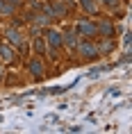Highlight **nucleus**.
<instances>
[{
  "instance_id": "6e6552de",
  "label": "nucleus",
  "mask_w": 132,
  "mask_h": 134,
  "mask_svg": "<svg viewBox=\"0 0 132 134\" xmlns=\"http://www.w3.org/2000/svg\"><path fill=\"white\" fill-rule=\"evenodd\" d=\"M0 57H2L5 62H12V59H14V50L9 48V46H2V43H0Z\"/></svg>"
},
{
  "instance_id": "4468645a",
  "label": "nucleus",
  "mask_w": 132,
  "mask_h": 134,
  "mask_svg": "<svg viewBox=\"0 0 132 134\" xmlns=\"http://www.w3.org/2000/svg\"><path fill=\"white\" fill-rule=\"evenodd\" d=\"M103 2H105V5H109V7H116V5H118V0H103Z\"/></svg>"
},
{
  "instance_id": "0eeeda50",
  "label": "nucleus",
  "mask_w": 132,
  "mask_h": 134,
  "mask_svg": "<svg viewBox=\"0 0 132 134\" xmlns=\"http://www.w3.org/2000/svg\"><path fill=\"white\" fill-rule=\"evenodd\" d=\"M48 14H50V16H64V14H66V5L55 2L52 7H48Z\"/></svg>"
},
{
  "instance_id": "20e7f679",
  "label": "nucleus",
  "mask_w": 132,
  "mask_h": 134,
  "mask_svg": "<svg viewBox=\"0 0 132 134\" xmlns=\"http://www.w3.org/2000/svg\"><path fill=\"white\" fill-rule=\"evenodd\" d=\"M96 32H100L103 36H114V25L107 23V21H100V23L96 25Z\"/></svg>"
},
{
  "instance_id": "f257e3e1",
  "label": "nucleus",
  "mask_w": 132,
  "mask_h": 134,
  "mask_svg": "<svg viewBox=\"0 0 132 134\" xmlns=\"http://www.w3.org/2000/svg\"><path fill=\"white\" fill-rule=\"evenodd\" d=\"M75 48L80 50V52H82V57H87V59H91V57H96L98 52H100V50H98V46H96V43H91V41H80Z\"/></svg>"
},
{
  "instance_id": "9d476101",
  "label": "nucleus",
  "mask_w": 132,
  "mask_h": 134,
  "mask_svg": "<svg viewBox=\"0 0 132 134\" xmlns=\"http://www.w3.org/2000/svg\"><path fill=\"white\" fill-rule=\"evenodd\" d=\"M62 43L71 46V48H75V46H77V36H75V32H68L66 36H62Z\"/></svg>"
},
{
  "instance_id": "39448f33",
  "label": "nucleus",
  "mask_w": 132,
  "mask_h": 134,
  "mask_svg": "<svg viewBox=\"0 0 132 134\" xmlns=\"http://www.w3.org/2000/svg\"><path fill=\"white\" fill-rule=\"evenodd\" d=\"M14 14V2L12 0H0V16H12Z\"/></svg>"
},
{
  "instance_id": "1a4fd4ad",
  "label": "nucleus",
  "mask_w": 132,
  "mask_h": 134,
  "mask_svg": "<svg viewBox=\"0 0 132 134\" xmlns=\"http://www.w3.org/2000/svg\"><path fill=\"white\" fill-rule=\"evenodd\" d=\"M7 39H9L12 43H16V46H25V43H23V39H21V34H18L16 30H7Z\"/></svg>"
},
{
  "instance_id": "7ed1b4c3",
  "label": "nucleus",
  "mask_w": 132,
  "mask_h": 134,
  "mask_svg": "<svg viewBox=\"0 0 132 134\" xmlns=\"http://www.w3.org/2000/svg\"><path fill=\"white\" fill-rule=\"evenodd\" d=\"M62 36L64 34H59L57 30H50V32H48V43H50V48H52V50H57L59 46H62Z\"/></svg>"
},
{
  "instance_id": "423d86ee",
  "label": "nucleus",
  "mask_w": 132,
  "mask_h": 134,
  "mask_svg": "<svg viewBox=\"0 0 132 134\" xmlns=\"http://www.w3.org/2000/svg\"><path fill=\"white\" fill-rule=\"evenodd\" d=\"M30 71H32L34 77H41L43 75V64L39 62V59H32V62H30Z\"/></svg>"
},
{
  "instance_id": "f8f14e48",
  "label": "nucleus",
  "mask_w": 132,
  "mask_h": 134,
  "mask_svg": "<svg viewBox=\"0 0 132 134\" xmlns=\"http://www.w3.org/2000/svg\"><path fill=\"white\" fill-rule=\"evenodd\" d=\"M34 50H36V52H43V41H41V39H36V41H34Z\"/></svg>"
},
{
  "instance_id": "f03ea898",
  "label": "nucleus",
  "mask_w": 132,
  "mask_h": 134,
  "mask_svg": "<svg viewBox=\"0 0 132 134\" xmlns=\"http://www.w3.org/2000/svg\"><path fill=\"white\" fill-rule=\"evenodd\" d=\"M75 32H77V34H84V36H93V34H96V25L89 23V21H80L75 25Z\"/></svg>"
},
{
  "instance_id": "9b49d317",
  "label": "nucleus",
  "mask_w": 132,
  "mask_h": 134,
  "mask_svg": "<svg viewBox=\"0 0 132 134\" xmlns=\"http://www.w3.org/2000/svg\"><path fill=\"white\" fill-rule=\"evenodd\" d=\"M80 5H82L87 12H96V2H93V0H80Z\"/></svg>"
},
{
  "instance_id": "2eb2a0df",
  "label": "nucleus",
  "mask_w": 132,
  "mask_h": 134,
  "mask_svg": "<svg viewBox=\"0 0 132 134\" xmlns=\"http://www.w3.org/2000/svg\"><path fill=\"white\" fill-rule=\"evenodd\" d=\"M12 2H18V0H12Z\"/></svg>"
},
{
  "instance_id": "ddd939ff",
  "label": "nucleus",
  "mask_w": 132,
  "mask_h": 134,
  "mask_svg": "<svg viewBox=\"0 0 132 134\" xmlns=\"http://www.w3.org/2000/svg\"><path fill=\"white\" fill-rule=\"evenodd\" d=\"M109 48H112V43H109V41H105L103 46H98V50H109Z\"/></svg>"
}]
</instances>
